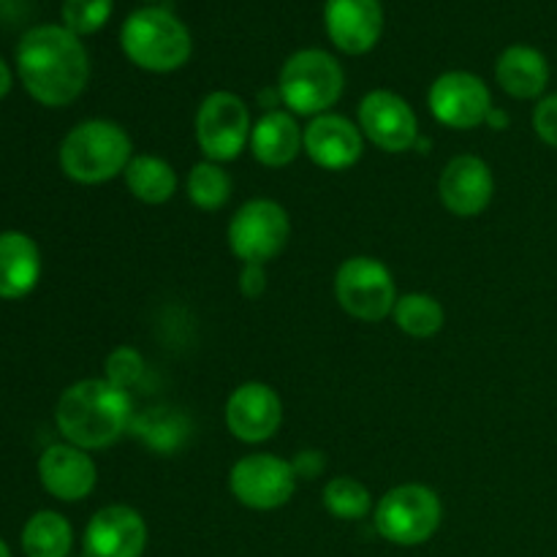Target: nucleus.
Listing matches in <instances>:
<instances>
[{
  "instance_id": "1",
  "label": "nucleus",
  "mask_w": 557,
  "mask_h": 557,
  "mask_svg": "<svg viewBox=\"0 0 557 557\" xmlns=\"http://www.w3.org/2000/svg\"><path fill=\"white\" fill-rule=\"evenodd\" d=\"M16 71L44 107H69L85 92L90 58L79 36L63 25H36L16 44Z\"/></svg>"
},
{
  "instance_id": "2",
  "label": "nucleus",
  "mask_w": 557,
  "mask_h": 557,
  "mask_svg": "<svg viewBox=\"0 0 557 557\" xmlns=\"http://www.w3.org/2000/svg\"><path fill=\"white\" fill-rule=\"evenodd\" d=\"M54 422L79 449H107L131 424V397L107 379H85L60 395Z\"/></svg>"
},
{
  "instance_id": "3",
  "label": "nucleus",
  "mask_w": 557,
  "mask_h": 557,
  "mask_svg": "<svg viewBox=\"0 0 557 557\" xmlns=\"http://www.w3.org/2000/svg\"><path fill=\"white\" fill-rule=\"evenodd\" d=\"M120 49L125 58L150 74H172L194 54L188 25L161 5H147L128 14L120 27Z\"/></svg>"
},
{
  "instance_id": "4",
  "label": "nucleus",
  "mask_w": 557,
  "mask_h": 557,
  "mask_svg": "<svg viewBox=\"0 0 557 557\" xmlns=\"http://www.w3.org/2000/svg\"><path fill=\"white\" fill-rule=\"evenodd\" d=\"M134 158L128 131L114 120H85L65 134L60 145V169L82 185H101L125 172Z\"/></svg>"
},
{
  "instance_id": "5",
  "label": "nucleus",
  "mask_w": 557,
  "mask_h": 557,
  "mask_svg": "<svg viewBox=\"0 0 557 557\" xmlns=\"http://www.w3.org/2000/svg\"><path fill=\"white\" fill-rule=\"evenodd\" d=\"M346 90V74L335 54L324 49H299L283 63L277 92L292 114L319 117L326 114Z\"/></svg>"
},
{
  "instance_id": "6",
  "label": "nucleus",
  "mask_w": 557,
  "mask_h": 557,
  "mask_svg": "<svg viewBox=\"0 0 557 557\" xmlns=\"http://www.w3.org/2000/svg\"><path fill=\"white\" fill-rule=\"evenodd\" d=\"M444 520L441 498L424 484H400L375 506V531L397 547H419L430 542Z\"/></svg>"
},
{
  "instance_id": "7",
  "label": "nucleus",
  "mask_w": 557,
  "mask_h": 557,
  "mask_svg": "<svg viewBox=\"0 0 557 557\" xmlns=\"http://www.w3.org/2000/svg\"><path fill=\"white\" fill-rule=\"evenodd\" d=\"M228 250L243 264H267L286 248L292 221L286 207L272 199H250L228 221Z\"/></svg>"
},
{
  "instance_id": "8",
  "label": "nucleus",
  "mask_w": 557,
  "mask_h": 557,
  "mask_svg": "<svg viewBox=\"0 0 557 557\" xmlns=\"http://www.w3.org/2000/svg\"><path fill=\"white\" fill-rule=\"evenodd\" d=\"M335 297L354 319L384 321L397 305L395 277L384 261L373 256H354L337 267Z\"/></svg>"
},
{
  "instance_id": "9",
  "label": "nucleus",
  "mask_w": 557,
  "mask_h": 557,
  "mask_svg": "<svg viewBox=\"0 0 557 557\" xmlns=\"http://www.w3.org/2000/svg\"><path fill=\"white\" fill-rule=\"evenodd\" d=\"M248 103L228 90H215L199 103L196 112V141L207 161L226 163L243 156L245 145H250Z\"/></svg>"
},
{
  "instance_id": "10",
  "label": "nucleus",
  "mask_w": 557,
  "mask_h": 557,
  "mask_svg": "<svg viewBox=\"0 0 557 557\" xmlns=\"http://www.w3.org/2000/svg\"><path fill=\"white\" fill-rule=\"evenodd\" d=\"M297 471L275 455H248L228 471V490L243 506L256 511L281 509L297 490Z\"/></svg>"
},
{
  "instance_id": "11",
  "label": "nucleus",
  "mask_w": 557,
  "mask_h": 557,
  "mask_svg": "<svg viewBox=\"0 0 557 557\" xmlns=\"http://www.w3.org/2000/svg\"><path fill=\"white\" fill-rule=\"evenodd\" d=\"M428 107L441 125L471 131L487 123L493 112V92L482 76L471 71H446L430 85Z\"/></svg>"
},
{
  "instance_id": "12",
  "label": "nucleus",
  "mask_w": 557,
  "mask_h": 557,
  "mask_svg": "<svg viewBox=\"0 0 557 557\" xmlns=\"http://www.w3.org/2000/svg\"><path fill=\"white\" fill-rule=\"evenodd\" d=\"M359 131L386 152H406L419 141V123L411 103L392 90H370L359 101Z\"/></svg>"
},
{
  "instance_id": "13",
  "label": "nucleus",
  "mask_w": 557,
  "mask_h": 557,
  "mask_svg": "<svg viewBox=\"0 0 557 557\" xmlns=\"http://www.w3.org/2000/svg\"><path fill=\"white\" fill-rule=\"evenodd\" d=\"M147 549V522L125 504L103 506L87 522L82 553L85 557H141Z\"/></svg>"
},
{
  "instance_id": "14",
  "label": "nucleus",
  "mask_w": 557,
  "mask_h": 557,
  "mask_svg": "<svg viewBox=\"0 0 557 557\" xmlns=\"http://www.w3.org/2000/svg\"><path fill=\"white\" fill-rule=\"evenodd\" d=\"M283 424L281 395L270 384L248 381L228 395L226 428L245 444L270 441Z\"/></svg>"
},
{
  "instance_id": "15",
  "label": "nucleus",
  "mask_w": 557,
  "mask_h": 557,
  "mask_svg": "<svg viewBox=\"0 0 557 557\" xmlns=\"http://www.w3.org/2000/svg\"><path fill=\"white\" fill-rule=\"evenodd\" d=\"M324 27L341 52L368 54L384 33V5L381 0H326Z\"/></svg>"
},
{
  "instance_id": "16",
  "label": "nucleus",
  "mask_w": 557,
  "mask_h": 557,
  "mask_svg": "<svg viewBox=\"0 0 557 557\" xmlns=\"http://www.w3.org/2000/svg\"><path fill=\"white\" fill-rule=\"evenodd\" d=\"M438 194L446 210L457 218H476L490 207L495 194V177L487 161L479 156H455L444 166Z\"/></svg>"
},
{
  "instance_id": "17",
  "label": "nucleus",
  "mask_w": 557,
  "mask_h": 557,
  "mask_svg": "<svg viewBox=\"0 0 557 557\" xmlns=\"http://www.w3.org/2000/svg\"><path fill=\"white\" fill-rule=\"evenodd\" d=\"M305 152L326 172H346L364 152V134L343 114H319L305 128Z\"/></svg>"
},
{
  "instance_id": "18",
  "label": "nucleus",
  "mask_w": 557,
  "mask_h": 557,
  "mask_svg": "<svg viewBox=\"0 0 557 557\" xmlns=\"http://www.w3.org/2000/svg\"><path fill=\"white\" fill-rule=\"evenodd\" d=\"M44 490L63 504L85 500L96 490L98 471L92 457L74 444H54L38 460Z\"/></svg>"
},
{
  "instance_id": "19",
  "label": "nucleus",
  "mask_w": 557,
  "mask_h": 557,
  "mask_svg": "<svg viewBox=\"0 0 557 557\" xmlns=\"http://www.w3.org/2000/svg\"><path fill=\"white\" fill-rule=\"evenodd\" d=\"M305 150V131L299 128L297 117L283 109H267L250 131V152L261 166L281 169L297 161Z\"/></svg>"
},
{
  "instance_id": "20",
  "label": "nucleus",
  "mask_w": 557,
  "mask_h": 557,
  "mask_svg": "<svg viewBox=\"0 0 557 557\" xmlns=\"http://www.w3.org/2000/svg\"><path fill=\"white\" fill-rule=\"evenodd\" d=\"M495 79H498L500 90L509 92L511 98L531 101L547 90L549 63L544 52H539L531 44H511L495 63Z\"/></svg>"
},
{
  "instance_id": "21",
  "label": "nucleus",
  "mask_w": 557,
  "mask_h": 557,
  "mask_svg": "<svg viewBox=\"0 0 557 557\" xmlns=\"http://www.w3.org/2000/svg\"><path fill=\"white\" fill-rule=\"evenodd\" d=\"M41 277V253L25 232H0V299H22Z\"/></svg>"
},
{
  "instance_id": "22",
  "label": "nucleus",
  "mask_w": 557,
  "mask_h": 557,
  "mask_svg": "<svg viewBox=\"0 0 557 557\" xmlns=\"http://www.w3.org/2000/svg\"><path fill=\"white\" fill-rule=\"evenodd\" d=\"M123 177L131 194L145 205H166L177 190V174L172 163L158 156H134Z\"/></svg>"
},
{
  "instance_id": "23",
  "label": "nucleus",
  "mask_w": 557,
  "mask_h": 557,
  "mask_svg": "<svg viewBox=\"0 0 557 557\" xmlns=\"http://www.w3.org/2000/svg\"><path fill=\"white\" fill-rule=\"evenodd\" d=\"M71 547H74V531L58 511H36L22 528L25 557H69Z\"/></svg>"
},
{
  "instance_id": "24",
  "label": "nucleus",
  "mask_w": 557,
  "mask_h": 557,
  "mask_svg": "<svg viewBox=\"0 0 557 557\" xmlns=\"http://www.w3.org/2000/svg\"><path fill=\"white\" fill-rule=\"evenodd\" d=\"M392 315H395V324L406 335L419 337V341L438 335L446 321L444 305L435 297H430V294H406V297H397Z\"/></svg>"
},
{
  "instance_id": "25",
  "label": "nucleus",
  "mask_w": 557,
  "mask_h": 557,
  "mask_svg": "<svg viewBox=\"0 0 557 557\" xmlns=\"http://www.w3.org/2000/svg\"><path fill=\"white\" fill-rule=\"evenodd\" d=\"M185 190H188L190 205H196L205 212H215L226 207L232 199V177L221 163L201 161L196 163L185 180Z\"/></svg>"
},
{
  "instance_id": "26",
  "label": "nucleus",
  "mask_w": 557,
  "mask_h": 557,
  "mask_svg": "<svg viewBox=\"0 0 557 557\" xmlns=\"http://www.w3.org/2000/svg\"><path fill=\"white\" fill-rule=\"evenodd\" d=\"M324 506L337 520H362L373 509V495L359 479L335 476L324 487Z\"/></svg>"
},
{
  "instance_id": "27",
  "label": "nucleus",
  "mask_w": 557,
  "mask_h": 557,
  "mask_svg": "<svg viewBox=\"0 0 557 557\" xmlns=\"http://www.w3.org/2000/svg\"><path fill=\"white\" fill-rule=\"evenodd\" d=\"M114 9V0H63V27H69L74 36H92L109 22Z\"/></svg>"
},
{
  "instance_id": "28",
  "label": "nucleus",
  "mask_w": 557,
  "mask_h": 557,
  "mask_svg": "<svg viewBox=\"0 0 557 557\" xmlns=\"http://www.w3.org/2000/svg\"><path fill=\"white\" fill-rule=\"evenodd\" d=\"M145 370V357L136 348L117 346L103 362V379L117 386V389H131V386L139 384Z\"/></svg>"
},
{
  "instance_id": "29",
  "label": "nucleus",
  "mask_w": 557,
  "mask_h": 557,
  "mask_svg": "<svg viewBox=\"0 0 557 557\" xmlns=\"http://www.w3.org/2000/svg\"><path fill=\"white\" fill-rule=\"evenodd\" d=\"M533 131H536V136L544 145L557 150V92L544 96L536 103V109H533Z\"/></svg>"
},
{
  "instance_id": "30",
  "label": "nucleus",
  "mask_w": 557,
  "mask_h": 557,
  "mask_svg": "<svg viewBox=\"0 0 557 557\" xmlns=\"http://www.w3.org/2000/svg\"><path fill=\"white\" fill-rule=\"evenodd\" d=\"M267 288V272L264 264H243L239 272V292L248 299H259Z\"/></svg>"
},
{
  "instance_id": "31",
  "label": "nucleus",
  "mask_w": 557,
  "mask_h": 557,
  "mask_svg": "<svg viewBox=\"0 0 557 557\" xmlns=\"http://www.w3.org/2000/svg\"><path fill=\"white\" fill-rule=\"evenodd\" d=\"M292 466L294 471H297V476L315 479L321 473V468H324V457H321L319 451H299L297 460H294Z\"/></svg>"
},
{
  "instance_id": "32",
  "label": "nucleus",
  "mask_w": 557,
  "mask_h": 557,
  "mask_svg": "<svg viewBox=\"0 0 557 557\" xmlns=\"http://www.w3.org/2000/svg\"><path fill=\"white\" fill-rule=\"evenodd\" d=\"M487 125H490V128H495V131L509 128V114H506L504 109H495L493 107V112L487 114Z\"/></svg>"
},
{
  "instance_id": "33",
  "label": "nucleus",
  "mask_w": 557,
  "mask_h": 557,
  "mask_svg": "<svg viewBox=\"0 0 557 557\" xmlns=\"http://www.w3.org/2000/svg\"><path fill=\"white\" fill-rule=\"evenodd\" d=\"M9 90H11V71L9 65H5V60L0 58V98L9 96Z\"/></svg>"
},
{
  "instance_id": "34",
  "label": "nucleus",
  "mask_w": 557,
  "mask_h": 557,
  "mask_svg": "<svg viewBox=\"0 0 557 557\" xmlns=\"http://www.w3.org/2000/svg\"><path fill=\"white\" fill-rule=\"evenodd\" d=\"M0 557H11V549H9V544H5L3 539H0Z\"/></svg>"
},
{
  "instance_id": "35",
  "label": "nucleus",
  "mask_w": 557,
  "mask_h": 557,
  "mask_svg": "<svg viewBox=\"0 0 557 557\" xmlns=\"http://www.w3.org/2000/svg\"><path fill=\"white\" fill-rule=\"evenodd\" d=\"M147 3H156V0H147Z\"/></svg>"
},
{
  "instance_id": "36",
  "label": "nucleus",
  "mask_w": 557,
  "mask_h": 557,
  "mask_svg": "<svg viewBox=\"0 0 557 557\" xmlns=\"http://www.w3.org/2000/svg\"><path fill=\"white\" fill-rule=\"evenodd\" d=\"M0 3H3V0H0Z\"/></svg>"
}]
</instances>
